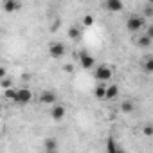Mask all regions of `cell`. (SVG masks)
Segmentation results:
<instances>
[{"label":"cell","instance_id":"25","mask_svg":"<svg viewBox=\"0 0 153 153\" xmlns=\"http://www.w3.org/2000/svg\"><path fill=\"white\" fill-rule=\"evenodd\" d=\"M65 70H67V72H72V70H74V67H72V65H65Z\"/></svg>","mask_w":153,"mask_h":153},{"label":"cell","instance_id":"7","mask_svg":"<svg viewBox=\"0 0 153 153\" xmlns=\"http://www.w3.org/2000/svg\"><path fill=\"white\" fill-rule=\"evenodd\" d=\"M67 115V108L63 106V105H52L51 106V117H52V121H56V123H59V121H63V117Z\"/></svg>","mask_w":153,"mask_h":153},{"label":"cell","instance_id":"17","mask_svg":"<svg viewBox=\"0 0 153 153\" xmlns=\"http://www.w3.org/2000/svg\"><path fill=\"white\" fill-rule=\"evenodd\" d=\"M144 72L146 74H151L153 72V56L151 54H148L146 59H144Z\"/></svg>","mask_w":153,"mask_h":153},{"label":"cell","instance_id":"16","mask_svg":"<svg viewBox=\"0 0 153 153\" xmlns=\"http://www.w3.org/2000/svg\"><path fill=\"white\" fill-rule=\"evenodd\" d=\"M56 148H58L56 139H45V149H47V153H56Z\"/></svg>","mask_w":153,"mask_h":153},{"label":"cell","instance_id":"11","mask_svg":"<svg viewBox=\"0 0 153 153\" xmlns=\"http://www.w3.org/2000/svg\"><path fill=\"white\" fill-rule=\"evenodd\" d=\"M2 9L11 15V13L20 9V2H16V0H4V2H2Z\"/></svg>","mask_w":153,"mask_h":153},{"label":"cell","instance_id":"8","mask_svg":"<svg viewBox=\"0 0 153 153\" xmlns=\"http://www.w3.org/2000/svg\"><path fill=\"white\" fill-rule=\"evenodd\" d=\"M105 7L110 11V13H121L124 9V4L121 0H106L105 2Z\"/></svg>","mask_w":153,"mask_h":153},{"label":"cell","instance_id":"9","mask_svg":"<svg viewBox=\"0 0 153 153\" xmlns=\"http://www.w3.org/2000/svg\"><path fill=\"white\" fill-rule=\"evenodd\" d=\"M117 96H119V85H115V83L106 85V88H105V99L112 101V99H115Z\"/></svg>","mask_w":153,"mask_h":153},{"label":"cell","instance_id":"13","mask_svg":"<svg viewBox=\"0 0 153 153\" xmlns=\"http://www.w3.org/2000/svg\"><path fill=\"white\" fill-rule=\"evenodd\" d=\"M106 153H121V149H119V146H117L114 137L106 139Z\"/></svg>","mask_w":153,"mask_h":153},{"label":"cell","instance_id":"3","mask_svg":"<svg viewBox=\"0 0 153 153\" xmlns=\"http://www.w3.org/2000/svg\"><path fill=\"white\" fill-rule=\"evenodd\" d=\"M33 101V92H31V88H27V87H22V88H18L16 90V96H15V105H18V106H25V105H29Z\"/></svg>","mask_w":153,"mask_h":153},{"label":"cell","instance_id":"20","mask_svg":"<svg viewBox=\"0 0 153 153\" xmlns=\"http://www.w3.org/2000/svg\"><path fill=\"white\" fill-rule=\"evenodd\" d=\"M15 96H16V88H7V90H4V97H6L7 101H15Z\"/></svg>","mask_w":153,"mask_h":153},{"label":"cell","instance_id":"23","mask_svg":"<svg viewBox=\"0 0 153 153\" xmlns=\"http://www.w3.org/2000/svg\"><path fill=\"white\" fill-rule=\"evenodd\" d=\"M148 38H151L153 40V25H149V27H146V33H144Z\"/></svg>","mask_w":153,"mask_h":153},{"label":"cell","instance_id":"5","mask_svg":"<svg viewBox=\"0 0 153 153\" xmlns=\"http://www.w3.org/2000/svg\"><path fill=\"white\" fill-rule=\"evenodd\" d=\"M79 65H81V68L90 70V68H94V67H96V58H94L90 52L81 51V52H79Z\"/></svg>","mask_w":153,"mask_h":153},{"label":"cell","instance_id":"15","mask_svg":"<svg viewBox=\"0 0 153 153\" xmlns=\"http://www.w3.org/2000/svg\"><path fill=\"white\" fill-rule=\"evenodd\" d=\"M105 88H106V83H99V85H96V88H94V96H96L97 99H105Z\"/></svg>","mask_w":153,"mask_h":153},{"label":"cell","instance_id":"2","mask_svg":"<svg viewBox=\"0 0 153 153\" xmlns=\"http://www.w3.org/2000/svg\"><path fill=\"white\" fill-rule=\"evenodd\" d=\"M146 27V20L140 16V15H131V16H128V20H126V29L130 31V33H139V31H142Z\"/></svg>","mask_w":153,"mask_h":153},{"label":"cell","instance_id":"1","mask_svg":"<svg viewBox=\"0 0 153 153\" xmlns=\"http://www.w3.org/2000/svg\"><path fill=\"white\" fill-rule=\"evenodd\" d=\"M112 76H114V70H112V67H108V65H97V67L94 68V78H96L99 83L110 81Z\"/></svg>","mask_w":153,"mask_h":153},{"label":"cell","instance_id":"21","mask_svg":"<svg viewBox=\"0 0 153 153\" xmlns=\"http://www.w3.org/2000/svg\"><path fill=\"white\" fill-rule=\"evenodd\" d=\"M151 15H153V6H151V4H148V6H146V7H144V13H142V15H140V16H142V18H144V20H146V18H149V16H151Z\"/></svg>","mask_w":153,"mask_h":153},{"label":"cell","instance_id":"6","mask_svg":"<svg viewBox=\"0 0 153 153\" xmlns=\"http://www.w3.org/2000/svg\"><path fill=\"white\" fill-rule=\"evenodd\" d=\"M38 101L42 103V105H56V101H58V94L54 92V90H43L40 96H38Z\"/></svg>","mask_w":153,"mask_h":153},{"label":"cell","instance_id":"12","mask_svg":"<svg viewBox=\"0 0 153 153\" xmlns=\"http://www.w3.org/2000/svg\"><path fill=\"white\" fill-rule=\"evenodd\" d=\"M151 43H153V40H151V38H148L146 34H142V36H139V38L135 40V45H137V47H140V49H148Z\"/></svg>","mask_w":153,"mask_h":153},{"label":"cell","instance_id":"4","mask_svg":"<svg viewBox=\"0 0 153 153\" xmlns=\"http://www.w3.org/2000/svg\"><path fill=\"white\" fill-rule=\"evenodd\" d=\"M65 52H67V47H65L63 42H51V43H49V54H51L54 59L63 58Z\"/></svg>","mask_w":153,"mask_h":153},{"label":"cell","instance_id":"26","mask_svg":"<svg viewBox=\"0 0 153 153\" xmlns=\"http://www.w3.org/2000/svg\"><path fill=\"white\" fill-rule=\"evenodd\" d=\"M0 112H2V106H0Z\"/></svg>","mask_w":153,"mask_h":153},{"label":"cell","instance_id":"14","mask_svg":"<svg viewBox=\"0 0 153 153\" xmlns=\"http://www.w3.org/2000/svg\"><path fill=\"white\" fill-rule=\"evenodd\" d=\"M121 112H124V114H131L133 110H135V105H133V101H130V99H124L123 103H121Z\"/></svg>","mask_w":153,"mask_h":153},{"label":"cell","instance_id":"19","mask_svg":"<svg viewBox=\"0 0 153 153\" xmlns=\"http://www.w3.org/2000/svg\"><path fill=\"white\" fill-rule=\"evenodd\" d=\"M0 87H2L4 90H7V88H13V79L9 78V76H6L4 79H0Z\"/></svg>","mask_w":153,"mask_h":153},{"label":"cell","instance_id":"24","mask_svg":"<svg viewBox=\"0 0 153 153\" xmlns=\"http://www.w3.org/2000/svg\"><path fill=\"white\" fill-rule=\"evenodd\" d=\"M6 76H7V68L6 67H0V79H4Z\"/></svg>","mask_w":153,"mask_h":153},{"label":"cell","instance_id":"10","mask_svg":"<svg viewBox=\"0 0 153 153\" xmlns=\"http://www.w3.org/2000/svg\"><path fill=\"white\" fill-rule=\"evenodd\" d=\"M81 34H83V29H81L79 25H72V27H68V29H67V36H68L72 42L81 40Z\"/></svg>","mask_w":153,"mask_h":153},{"label":"cell","instance_id":"18","mask_svg":"<svg viewBox=\"0 0 153 153\" xmlns=\"http://www.w3.org/2000/svg\"><path fill=\"white\" fill-rule=\"evenodd\" d=\"M94 24H96L94 15H85V16H83V20H81V27H92Z\"/></svg>","mask_w":153,"mask_h":153},{"label":"cell","instance_id":"22","mask_svg":"<svg viewBox=\"0 0 153 153\" xmlns=\"http://www.w3.org/2000/svg\"><path fill=\"white\" fill-rule=\"evenodd\" d=\"M142 133H144L146 137H151V135H153V126H151V124H144Z\"/></svg>","mask_w":153,"mask_h":153}]
</instances>
